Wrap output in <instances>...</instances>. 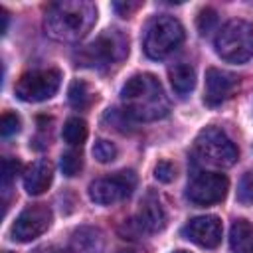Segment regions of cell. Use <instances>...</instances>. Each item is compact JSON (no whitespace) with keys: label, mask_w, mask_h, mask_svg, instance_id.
Segmentation results:
<instances>
[{"label":"cell","mask_w":253,"mask_h":253,"mask_svg":"<svg viewBox=\"0 0 253 253\" xmlns=\"http://www.w3.org/2000/svg\"><path fill=\"white\" fill-rule=\"evenodd\" d=\"M121 101L125 113L132 121H158L170 111L168 97L152 73H136L126 79L121 89Z\"/></svg>","instance_id":"obj_1"},{"label":"cell","mask_w":253,"mask_h":253,"mask_svg":"<svg viewBox=\"0 0 253 253\" xmlns=\"http://www.w3.org/2000/svg\"><path fill=\"white\" fill-rule=\"evenodd\" d=\"M97 22V8L85 0H61L47 6L43 28L57 42H79Z\"/></svg>","instance_id":"obj_2"},{"label":"cell","mask_w":253,"mask_h":253,"mask_svg":"<svg viewBox=\"0 0 253 253\" xmlns=\"http://www.w3.org/2000/svg\"><path fill=\"white\" fill-rule=\"evenodd\" d=\"M215 51L227 63H243L253 57V24L229 20L215 36Z\"/></svg>","instance_id":"obj_3"},{"label":"cell","mask_w":253,"mask_h":253,"mask_svg":"<svg viewBox=\"0 0 253 253\" xmlns=\"http://www.w3.org/2000/svg\"><path fill=\"white\" fill-rule=\"evenodd\" d=\"M184 42V28L174 16H156L146 24L142 47L150 59H162Z\"/></svg>","instance_id":"obj_4"},{"label":"cell","mask_w":253,"mask_h":253,"mask_svg":"<svg viewBox=\"0 0 253 253\" xmlns=\"http://www.w3.org/2000/svg\"><path fill=\"white\" fill-rule=\"evenodd\" d=\"M128 53V40L119 30H107L97 40L79 49L77 65L105 69Z\"/></svg>","instance_id":"obj_5"},{"label":"cell","mask_w":253,"mask_h":253,"mask_svg":"<svg viewBox=\"0 0 253 253\" xmlns=\"http://www.w3.org/2000/svg\"><path fill=\"white\" fill-rule=\"evenodd\" d=\"M196 152L204 162L219 168L233 166L239 158V150L233 140L217 126H208L198 134Z\"/></svg>","instance_id":"obj_6"},{"label":"cell","mask_w":253,"mask_h":253,"mask_svg":"<svg viewBox=\"0 0 253 253\" xmlns=\"http://www.w3.org/2000/svg\"><path fill=\"white\" fill-rule=\"evenodd\" d=\"M61 85V71L59 69H34V71H28L24 73L14 91H16V97L26 101V103H40V101H45V99H51L57 89Z\"/></svg>","instance_id":"obj_7"},{"label":"cell","mask_w":253,"mask_h":253,"mask_svg":"<svg viewBox=\"0 0 253 253\" xmlns=\"http://www.w3.org/2000/svg\"><path fill=\"white\" fill-rule=\"evenodd\" d=\"M136 188V174L132 170H121L113 176L99 178L89 186V198L99 206H113L126 200Z\"/></svg>","instance_id":"obj_8"},{"label":"cell","mask_w":253,"mask_h":253,"mask_svg":"<svg viewBox=\"0 0 253 253\" xmlns=\"http://www.w3.org/2000/svg\"><path fill=\"white\" fill-rule=\"evenodd\" d=\"M51 210L45 204H32L26 210H22V213L16 217V221L10 227V235L14 241L20 243L34 241L36 237L47 231V227L51 225Z\"/></svg>","instance_id":"obj_9"},{"label":"cell","mask_w":253,"mask_h":253,"mask_svg":"<svg viewBox=\"0 0 253 253\" xmlns=\"http://www.w3.org/2000/svg\"><path fill=\"white\" fill-rule=\"evenodd\" d=\"M229 188V180L225 174H217V172H202L198 176H194V180L188 184L186 188V198L194 204V206H211L217 204L225 198Z\"/></svg>","instance_id":"obj_10"},{"label":"cell","mask_w":253,"mask_h":253,"mask_svg":"<svg viewBox=\"0 0 253 253\" xmlns=\"http://www.w3.org/2000/svg\"><path fill=\"white\" fill-rule=\"evenodd\" d=\"M221 231H223V225H221V219L217 215L194 217L182 229L186 239H190L192 243H196L200 247H206V249H213V247L219 245Z\"/></svg>","instance_id":"obj_11"},{"label":"cell","mask_w":253,"mask_h":253,"mask_svg":"<svg viewBox=\"0 0 253 253\" xmlns=\"http://www.w3.org/2000/svg\"><path fill=\"white\" fill-rule=\"evenodd\" d=\"M235 87H237V77L233 73L217 67H210L206 73V95H204L206 105L208 107L221 105L225 99H229Z\"/></svg>","instance_id":"obj_12"},{"label":"cell","mask_w":253,"mask_h":253,"mask_svg":"<svg viewBox=\"0 0 253 253\" xmlns=\"http://www.w3.org/2000/svg\"><path fill=\"white\" fill-rule=\"evenodd\" d=\"M166 221L168 215L160 198L156 194H146L138 208V225L148 233H156L166 227Z\"/></svg>","instance_id":"obj_13"},{"label":"cell","mask_w":253,"mask_h":253,"mask_svg":"<svg viewBox=\"0 0 253 253\" xmlns=\"http://www.w3.org/2000/svg\"><path fill=\"white\" fill-rule=\"evenodd\" d=\"M53 178V166L47 158H40L34 164H30L24 172V188L30 196H40L43 194Z\"/></svg>","instance_id":"obj_14"},{"label":"cell","mask_w":253,"mask_h":253,"mask_svg":"<svg viewBox=\"0 0 253 253\" xmlns=\"http://www.w3.org/2000/svg\"><path fill=\"white\" fill-rule=\"evenodd\" d=\"M103 235L95 227H79L69 241V253H101Z\"/></svg>","instance_id":"obj_15"},{"label":"cell","mask_w":253,"mask_h":253,"mask_svg":"<svg viewBox=\"0 0 253 253\" xmlns=\"http://www.w3.org/2000/svg\"><path fill=\"white\" fill-rule=\"evenodd\" d=\"M231 253H253V223L245 217H237L229 229Z\"/></svg>","instance_id":"obj_16"},{"label":"cell","mask_w":253,"mask_h":253,"mask_svg":"<svg viewBox=\"0 0 253 253\" xmlns=\"http://www.w3.org/2000/svg\"><path fill=\"white\" fill-rule=\"evenodd\" d=\"M168 77H170L172 89L182 97L188 95L196 87V69L186 61H178V63L170 65L168 67Z\"/></svg>","instance_id":"obj_17"},{"label":"cell","mask_w":253,"mask_h":253,"mask_svg":"<svg viewBox=\"0 0 253 253\" xmlns=\"http://www.w3.org/2000/svg\"><path fill=\"white\" fill-rule=\"evenodd\" d=\"M87 123L79 117H71L63 125V140L71 146H81L87 138Z\"/></svg>","instance_id":"obj_18"},{"label":"cell","mask_w":253,"mask_h":253,"mask_svg":"<svg viewBox=\"0 0 253 253\" xmlns=\"http://www.w3.org/2000/svg\"><path fill=\"white\" fill-rule=\"evenodd\" d=\"M67 99H69V105L73 109H87L91 103H93V93L89 89V85L85 81H73L69 85V91H67Z\"/></svg>","instance_id":"obj_19"},{"label":"cell","mask_w":253,"mask_h":253,"mask_svg":"<svg viewBox=\"0 0 253 253\" xmlns=\"http://www.w3.org/2000/svg\"><path fill=\"white\" fill-rule=\"evenodd\" d=\"M59 166H61V172H63L65 176H69V178H71V176H77V174L81 172V168H83V156H81V152L75 150V148L65 150V152L61 154Z\"/></svg>","instance_id":"obj_20"},{"label":"cell","mask_w":253,"mask_h":253,"mask_svg":"<svg viewBox=\"0 0 253 253\" xmlns=\"http://www.w3.org/2000/svg\"><path fill=\"white\" fill-rule=\"evenodd\" d=\"M93 156L99 160V162H113L117 158V146L111 142V140H105V138H99L93 146Z\"/></svg>","instance_id":"obj_21"},{"label":"cell","mask_w":253,"mask_h":253,"mask_svg":"<svg viewBox=\"0 0 253 253\" xmlns=\"http://www.w3.org/2000/svg\"><path fill=\"white\" fill-rule=\"evenodd\" d=\"M20 168H22V164L18 158H4V162H2V192H4V196L8 194V188H10L12 180L16 178V174L20 172Z\"/></svg>","instance_id":"obj_22"},{"label":"cell","mask_w":253,"mask_h":253,"mask_svg":"<svg viewBox=\"0 0 253 253\" xmlns=\"http://www.w3.org/2000/svg\"><path fill=\"white\" fill-rule=\"evenodd\" d=\"M237 202L247 206L253 204V172H245L237 186Z\"/></svg>","instance_id":"obj_23"},{"label":"cell","mask_w":253,"mask_h":253,"mask_svg":"<svg viewBox=\"0 0 253 253\" xmlns=\"http://www.w3.org/2000/svg\"><path fill=\"white\" fill-rule=\"evenodd\" d=\"M217 24V12L213 8H204L200 14H198V20H196V26L200 30L202 36L210 34Z\"/></svg>","instance_id":"obj_24"},{"label":"cell","mask_w":253,"mask_h":253,"mask_svg":"<svg viewBox=\"0 0 253 253\" xmlns=\"http://www.w3.org/2000/svg\"><path fill=\"white\" fill-rule=\"evenodd\" d=\"M20 130V117L16 113H4L2 115V121H0V134L4 138L16 134Z\"/></svg>","instance_id":"obj_25"},{"label":"cell","mask_w":253,"mask_h":253,"mask_svg":"<svg viewBox=\"0 0 253 253\" xmlns=\"http://www.w3.org/2000/svg\"><path fill=\"white\" fill-rule=\"evenodd\" d=\"M174 176H176V168H174L172 162H168V160H160V162L156 164V168H154V178H156L158 182L168 184V182L174 180Z\"/></svg>","instance_id":"obj_26"},{"label":"cell","mask_w":253,"mask_h":253,"mask_svg":"<svg viewBox=\"0 0 253 253\" xmlns=\"http://www.w3.org/2000/svg\"><path fill=\"white\" fill-rule=\"evenodd\" d=\"M113 8H115L123 18H128L134 10H138V8H140V2H115V4H113Z\"/></svg>","instance_id":"obj_27"},{"label":"cell","mask_w":253,"mask_h":253,"mask_svg":"<svg viewBox=\"0 0 253 253\" xmlns=\"http://www.w3.org/2000/svg\"><path fill=\"white\" fill-rule=\"evenodd\" d=\"M0 18H2V28H0V32L6 34V30H8V12H6V10H0Z\"/></svg>","instance_id":"obj_28"},{"label":"cell","mask_w":253,"mask_h":253,"mask_svg":"<svg viewBox=\"0 0 253 253\" xmlns=\"http://www.w3.org/2000/svg\"><path fill=\"white\" fill-rule=\"evenodd\" d=\"M174 253H188V251H182V249H180V251H174Z\"/></svg>","instance_id":"obj_29"},{"label":"cell","mask_w":253,"mask_h":253,"mask_svg":"<svg viewBox=\"0 0 253 253\" xmlns=\"http://www.w3.org/2000/svg\"><path fill=\"white\" fill-rule=\"evenodd\" d=\"M4 253H10V251H4Z\"/></svg>","instance_id":"obj_30"}]
</instances>
